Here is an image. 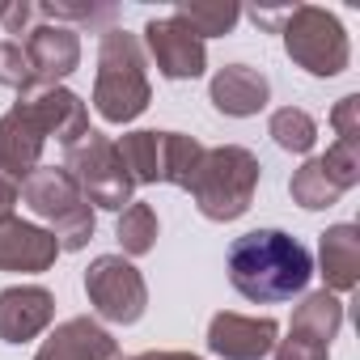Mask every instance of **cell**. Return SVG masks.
I'll return each mask as SVG.
<instances>
[{
	"mask_svg": "<svg viewBox=\"0 0 360 360\" xmlns=\"http://www.w3.org/2000/svg\"><path fill=\"white\" fill-rule=\"evenodd\" d=\"M225 267L233 292L255 305H280L305 297L314 280V255L284 229H250L233 238Z\"/></svg>",
	"mask_w": 360,
	"mask_h": 360,
	"instance_id": "obj_1",
	"label": "cell"
},
{
	"mask_svg": "<svg viewBox=\"0 0 360 360\" xmlns=\"http://www.w3.org/2000/svg\"><path fill=\"white\" fill-rule=\"evenodd\" d=\"M153 85H148V64L144 47L136 34L110 26L98 39V77H94V110L106 123H131L148 110Z\"/></svg>",
	"mask_w": 360,
	"mask_h": 360,
	"instance_id": "obj_2",
	"label": "cell"
},
{
	"mask_svg": "<svg viewBox=\"0 0 360 360\" xmlns=\"http://www.w3.org/2000/svg\"><path fill=\"white\" fill-rule=\"evenodd\" d=\"M259 157L242 144H221V148H204V161L191 178V200L200 208V217L229 225L238 217L250 212L255 191H259Z\"/></svg>",
	"mask_w": 360,
	"mask_h": 360,
	"instance_id": "obj_3",
	"label": "cell"
},
{
	"mask_svg": "<svg viewBox=\"0 0 360 360\" xmlns=\"http://www.w3.org/2000/svg\"><path fill=\"white\" fill-rule=\"evenodd\" d=\"M22 204L39 221L51 225V238L60 242V255L64 250H85L94 229H98L94 208L85 204L81 187L72 183V174L64 165H39L22 183Z\"/></svg>",
	"mask_w": 360,
	"mask_h": 360,
	"instance_id": "obj_4",
	"label": "cell"
},
{
	"mask_svg": "<svg viewBox=\"0 0 360 360\" xmlns=\"http://www.w3.org/2000/svg\"><path fill=\"white\" fill-rule=\"evenodd\" d=\"M284 51L297 68H305L309 77H339L347 64H352V39L343 30V22L330 13V9H318V5H297L288 9L284 26Z\"/></svg>",
	"mask_w": 360,
	"mask_h": 360,
	"instance_id": "obj_5",
	"label": "cell"
},
{
	"mask_svg": "<svg viewBox=\"0 0 360 360\" xmlns=\"http://www.w3.org/2000/svg\"><path fill=\"white\" fill-rule=\"evenodd\" d=\"M64 169L72 174V183L81 187L85 204L89 208H106V212H123L131 204V191L136 183L123 169V157L115 148L110 136L102 131H85L72 148H64Z\"/></svg>",
	"mask_w": 360,
	"mask_h": 360,
	"instance_id": "obj_6",
	"label": "cell"
},
{
	"mask_svg": "<svg viewBox=\"0 0 360 360\" xmlns=\"http://www.w3.org/2000/svg\"><path fill=\"white\" fill-rule=\"evenodd\" d=\"M85 297L94 305V314L115 326H131L148 309V284H144L140 267L123 255H98L85 267Z\"/></svg>",
	"mask_w": 360,
	"mask_h": 360,
	"instance_id": "obj_7",
	"label": "cell"
},
{
	"mask_svg": "<svg viewBox=\"0 0 360 360\" xmlns=\"http://www.w3.org/2000/svg\"><path fill=\"white\" fill-rule=\"evenodd\" d=\"M140 47L148 51V60L157 64V72L165 81H195V77L208 72V47H204V39L183 18H174V13L169 18H153L144 26V43Z\"/></svg>",
	"mask_w": 360,
	"mask_h": 360,
	"instance_id": "obj_8",
	"label": "cell"
},
{
	"mask_svg": "<svg viewBox=\"0 0 360 360\" xmlns=\"http://www.w3.org/2000/svg\"><path fill=\"white\" fill-rule=\"evenodd\" d=\"M18 102L34 115V123L43 127V136L47 140H60L64 148H72L89 131V106L68 85H39L34 81L30 89L18 94Z\"/></svg>",
	"mask_w": 360,
	"mask_h": 360,
	"instance_id": "obj_9",
	"label": "cell"
},
{
	"mask_svg": "<svg viewBox=\"0 0 360 360\" xmlns=\"http://www.w3.org/2000/svg\"><path fill=\"white\" fill-rule=\"evenodd\" d=\"M280 343V322L276 318H250L221 309L208 322V352L221 360H263Z\"/></svg>",
	"mask_w": 360,
	"mask_h": 360,
	"instance_id": "obj_10",
	"label": "cell"
},
{
	"mask_svg": "<svg viewBox=\"0 0 360 360\" xmlns=\"http://www.w3.org/2000/svg\"><path fill=\"white\" fill-rule=\"evenodd\" d=\"M26 60H30V72L39 85H60L64 77H72L81 68V34L72 26H56V22H43L26 34Z\"/></svg>",
	"mask_w": 360,
	"mask_h": 360,
	"instance_id": "obj_11",
	"label": "cell"
},
{
	"mask_svg": "<svg viewBox=\"0 0 360 360\" xmlns=\"http://www.w3.org/2000/svg\"><path fill=\"white\" fill-rule=\"evenodd\" d=\"M56 322V297L43 284H13L0 292V339L30 343Z\"/></svg>",
	"mask_w": 360,
	"mask_h": 360,
	"instance_id": "obj_12",
	"label": "cell"
},
{
	"mask_svg": "<svg viewBox=\"0 0 360 360\" xmlns=\"http://www.w3.org/2000/svg\"><path fill=\"white\" fill-rule=\"evenodd\" d=\"M43 144L47 136L22 102H13L0 115V174H9L18 187L43 165Z\"/></svg>",
	"mask_w": 360,
	"mask_h": 360,
	"instance_id": "obj_13",
	"label": "cell"
},
{
	"mask_svg": "<svg viewBox=\"0 0 360 360\" xmlns=\"http://www.w3.org/2000/svg\"><path fill=\"white\" fill-rule=\"evenodd\" d=\"M60 259V242L51 238V229L22 221V217H5L0 221V271H22V276H39Z\"/></svg>",
	"mask_w": 360,
	"mask_h": 360,
	"instance_id": "obj_14",
	"label": "cell"
},
{
	"mask_svg": "<svg viewBox=\"0 0 360 360\" xmlns=\"http://www.w3.org/2000/svg\"><path fill=\"white\" fill-rule=\"evenodd\" d=\"M34 360H123V352H119V339L102 322L68 318L43 339Z\"/></svg>",
	"mask_w": 360,
	"mask_h": 360,
	"instance_id": "obj_15",
	"label": "cell"
},
{
	"mask_svg": "<svg viewBox=\"0 0 360 360\" xmlns=\"http://www.w3.org/2000/svg\"><path fill=\"white\" fill-rule=\"evenodd\" d=\"M208 98H212V106H217L221 115H229V119H250V115L267 110V102H271V81H267L259 68H250V64H225V68H217V77H212V85H208Z\"/></svg>",
	"mask_w": 360,
	"mask_h": 360,
	"instance_id": "obj_16",
	"label": "cell"
},
{
	"mask_svg": "<svg viewBox=\"0 0 360 360\" xmlns=\"http://www.w3.org/2000/svg\"><path fill=\"white\" fill-rule=\"evenodd\" d=\"M318 267L326 280V292H352L360 284V229L356 225H330L318 238Z\"/></svg>",
	"mask_w": 360,
	"mask_h": 360,
	"instance_id": "obj_17",
	"label": "cell"
},
{
	"mask_svg": "<svg viewBox=\"0 0 360 360\" xmlns=\"http://www.w3.org/2000/svg\"><path fill=\"white\" fill-rule=\"evenodd\" d=\"M343 326V301L326 288L318 292H305L301 305L292 309V322H288V335H301V339H314L322 347H330V339L339 335Z\"/></svg>",
	"mask_w": 360,
	"mask_h": 360,
	"instance_id": "obj_18",
	"label": "cell"
},
{
	"mask_svg": "<svg viewBox=\"0 0 360 360\" xmlns=\"http://www.w3.org/2000/svg\"><path fill=\"white\" fill-rule=\"evenodd\" d=\"M123 169L136 187H157L161 183V131H127L123 140H115Z\"/></svg>",
	"mask_w": 360,
	"mask_h": 360,
	"instance_id": "obj_19",
	"label": "cell"
},
{
	"mask_svg": "<svg viewBox=\"0 0 360 360\" xmlns=\"http://www.w3.org/2000/svg\"><path fill=\"white\" fill-rule=\"evenodd\" d=\"M204 161V144L183 131H161V183L191 191V178Z\"/></svg>",
	"mask_w": 360,
	"mask_h": 360,
	"instance_id": "obj_20",
	"label": "cell"
},
{
	"mask_svg": "<svg viewBox=\"0 0 360 360\" xmlns=\"http://www.w3.org/2000/svg\"><path fill=\"white\" fill-rule=\"evenodd\" d=\"M267 136H271L284 153L305 157V153L318 144V123H314V115L301 110V106H280V110H271V119H267Z\"/></svg>",
	"mask_w": 360,
	"mask_h": 360,
	"instance_id": "obj_21",
	"label": "cell"
},
{
	"mask_svg": "<svg viewBox=\"0 0 360 360\" xmlns=\"http://www.w3.org/2000/svg\"><path fill=\"white\" fill-rule=\"evenodd\" d=\"M157 212H153V204H127L123 212H119V221H115V238H119V246H123V255L127 259H140V255H148L153 246H157Z\"/></svg>",
	"mask_w": 360,
	"mask_h": 360,
	"instance_id": "obj_22",
	"label": "cell"
},
{
	"mask_svg": "<svg viewBox=\"0 0 360 360\" xmlns=\"http://www.w3.org/2000/svg\"><path fill=\"white\" fill-rule=\"evenodd\" d=\"M288 191H292V204H301L305 212H326V208H335V204L343 200V191L322 174V161H318V157H309V161L292 174Z\"/></svg>",
	"mask_w": 360,
	"mask_h": 360,
	"instance_id": "obj_23",
	"label": "cell"
},
{
	"mask_svg": "<svg viewBox=\"0 0 360 360\" xmlns=\"http://www.w3.org/2000/svg\"><path fill=\"white\" fill-rule=\"evenodd\" d=\"M174 18H183L200 39H225L238 26L242 9L238 5H178Z\"/></svg>",
	"mask_w": 360,
	"mask_h": 360,
	"instance_id": "obj_24",
	"label": "cell"
},
{
	"mask_svg": "<svg viewBox=\"0 0 360 360\" xmlns=\"http://www.w3.org/2000/svg\"><path fill=\"white\" fill-rule=\"evenodd\" d=\"M318 161H322V174L330 178V183H335L343 195L360 183V144H343V140H335Z\"/></svg>",
	"mask_w": 360,
	"mask_h": 360,
	"instance_id": "obj_25",
	"label": "cell"
},
{
	"mask_svg": "<svg viewBox=\"0 0 360 360\" xmlns=\"http://www.w3.org/2000/svg\"><path fill=\"white\" fill-rule=\"evenodd\" d=\"M0 85H9V89H18V94L34 85L26 47H22L18 39H0Z\"/></svg>",
	"mask_w": 360,
	"mask_h": 360,
	"instance_id": "obj_26",
	"label": "cell"
},
{
	"mask_svg": "<svg viewBox=\"0 0 360 360\" xmlns=\"http://www.w3.org/2000/svg\"><path fill=\"white\" fill-rule=\"evenodd\" d=\"M34 13L39 18H47V22H56V26H64V22H110L115 18V5H34Z\"/></svg>",
	"mask_w": 360,
	"mask_h": 360,
	"instance_id": "obj_27",
	"label": "cell"
},
{
	"mask_svg": "<svg viewBox=\"0 0 360 360\" xmlns=\"http://www.w3.org/2000/svg\"><path fill=\"white\" fill-rule=\"evenodd\" d=\"M330 127L343 144H360V94H347L330 110Z\"/></svg>",
	"mask_w": 360,
	"mask_h": 360,
	"instance_id": "obj_28",
	"label": "cell"
},
{
	"mask_svg": "<svg viewBox=\"0 0 360 360\" xmlns=\"http://www.w3.org/2000/svg\"><path fill=\"white\" fill-rule=\"evenodd\" d=\"M326 356H330V347H322L314 339H301V335L280 339L276 352H271V360H326Z\"/></svg>",
	"mask_w": 360,
	"mask_h": 360,
	"instance_id": "obj_29",
	"label": "cell"
},
{
	"mask_svg": "<svg viewBox=\"0 0 360 360\" xmlns=\"http://www.w3.org/2000/svg\"><path fill=\"white\" fill-rule=\"evenodd\" d=\"M30 18H34V5H26V0L0 5V30L5 34H30Z\"/></svg>",
	"mask_w": 360,
	"mask_h": 360,
	"instance_id": "obj_30",
	"label": "cell"
},
{
	"mask_svg": "<svg viewBox=\"0 0 360 360\" xmlns=\"http://www.w3.org/2000/svg\"><path fill=\"white\" fill-rule=\"evenodd\" d=\"M18 200H22V187L13 183L9 174H0V221L13 217V204H18Z\"/></svg>",
	"mask_w": 360,
	"mask_h": 360,
	"instance_id": "obj_31",
	"label": "cell"
},
{
	"mask_svg": "<svg viewBox=\"0 0 360 360\" xmlns=\"http://www.w3.org/2000/svg\"><path fill=\"white\" fill-rule=\"evenodd\" d=\"M131 360H200V356H191V352H140Z\"/></svg>",
	"mask_w": 360,
	"mask_h": 360,
	"instance_id": "obj_32",
	"label": "cell"
}]
</instances>
